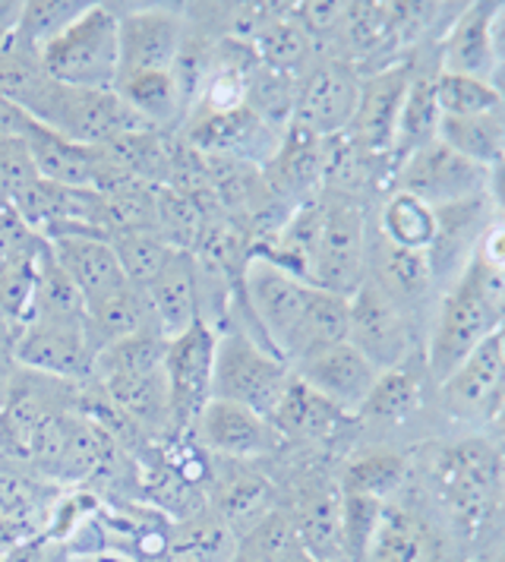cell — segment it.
<instances>
[{
    "label": "cell",
    "mask_w": 505,
    "mask_h": 562,
    "mask_svg": "<svg viewBox=\"0 0 505 562\" xmlns=\"http://www.w3.org/2000/svg\"><path fill=\"white\" fill-rule=\"evenodd\" d=\"M240 288L256 338L291 367L348 338V297L298 279L269 259L250 256Z\"/></svg>",
    "instance_id": "cell-1"
},
{
    "label": "cell",
    "mask_w": 505,
    "mask_h": 562,
    "mask_svg": "<svg viewBox=\"0 0 505 562\" xmlns=\"http://www.w3.org/2000/svg\"><path fill=\"white\" fill-rule=\"evenodd\" d=\"M505 319V272L490 269L478 254L458 272L442 297L436 326L429 335V376L442 383Z\"/></svg>",
    "instance_id": "cell-2"
},
{
    "label": "cell",
    "mask_w": 505,
    "mask_h": 562,
    "mask_svg": "<svg viewBox=\"0 0 505 562\" xmlns=\"http://www.w3.org/2000/svg\"><path fill=\"white\" fill-rule=\"evenodd\" d=\"M20 111L35 124L54 130L74 143L92 146V149L108 146L126 133L152 130L121 102L117 92L70 89V86L54 82L50 77L32 92V99Z\"/></svg>",
    "instance_id": "cell-3"
},
{
    "label": "cell",
    "mask_w": 505,
    "mask_h": 562,
    "mask_svg": "<svg viewBox=\"0 0 505 562\" xmlns=\"http://www.w3.org/2000/svg\"><path fill=\"white\" fill-rule=\"evenodd\" d=\"M42 67L54 82L89 92H114L117 57V13L104 3H89L74 26L64 29L42 48Z\"/></svg>",
    "instance_id": "cell-4"
},
{
    "label": "cell",
    "mask_w": 505,
    "mask_h": 562,
    "mask_svg": "<svg viewBox=\"0 0 505 562\" xmlns=\"http://www.w3.org/2000/svg\"><path fill=\"white\" fill-rule=\"evenodd\" d=\"M291 380V363L276 351L240 333L237 326L215 333V367H212V398L234 402L256 411L269 420V414Z\"/></svg>",
    "instance_id": "cell-5"
},
{
    "label": "cell",
    "mask_w": 505,
    "mask_h": 562,
    "mask_svg": "<svg viewBox=\"0 0 505 562\" xmlns=\"http://www.w3.org/2000/svg\"><path fill=\"white\" fill-rule=\"evenodd\" d=\"M323 222L316 237V254L310 266V284L351 297L367 281V215L354 193L323 190Z\"/></svg>",
    "instance_id": "cell-6"
},
{
    "label": "cell",
    "mask_w": 505,
    "mask_h": 562,
    "mask_svg": "<svg viewBox=\"0 0 505 562\" xmlns=\"http://www.w3.org/2000/svg\"><path fill=\"white\" fill-rule=\"evenodd\" d=\"M439 493L449 503L452 515L474 531L493 518L505 496V464L493 446L483 439H464L446 449L436 461Z\"/></svg>",
    "instance_id": "cell-7"
},
{
    "label": "cell",
    "mask_w": 505,
    "mask_h": 562,
    "mask_svg": "<svg viewBox=\"0 0 505 562\" xmlns=\"http://www.w3.org/2000/svg\"><path fill=\"white\" fill-rule=\"evenodd\" d=\"M212 367H215V329L209 319H197L187 333L168 341L165 383L171 402V434L193 430L202 408L212 402Z\"/></svg>",
    "instance_id": "cell-8"
},
{
    "label": "cell",
    "mask_w": 505,
    "mask_h": 562,
    "mask_svg": "<svg viewBox=\"0 0 505 562\" xmlns=\"http://www.w3.org/2000/svg\"><path fill=\"white\" fill-rule=\"evenodd\" d=\"M490 171L449 149L442 139L429 143L399 161V193H407L429 209L468 203L486 196Z\"/></svg>",
    "instance_id": "cell-9"
},
{
    "label": "cell",
    "mask_w": 505,
    "mask_h": 562,
    "mask_svg": "<svg viewBox=\"0 0 505 562\" xmlns=\"http://www.w3.org/2000/svg\"><path fill=\"white\" fill-rule=\"evenodd\" d=\"M360 102V77L348 60H319L298 79L291 124L319 139L345 136Z\"/></svg>",
    "instance_id": "cell-10"
},
{
    "label": "cell",
    "mask_w": 505,
    "mask_h": 562,
    "mask_svg": "<svg viewBox=\"0 0 505 562\" xmlns=\"http://www.w3.org/2000/svg\"><path fill=\"white\" fill-rule=\"evenodd\" d=\"M348 341L379 373L407 363L411 326L404 310L367 279L348 297Z\"/></svg>",
    "instance_id": "cell-11"
},
{
    "label": "cell",
    "mask_w": 505,
    "mask_h": 562,
    "mask_svg": "<svg viewBox=\"0 0 505 562\" xmlns=\"http://www.w3.org/2000/svg\"><path fill=\"white\" fill-rule=\"evenodd\" d=\"M291 370L298 380H303L313 392H319L326 402L345 414H357L363 408L367 395L373 392L379 380L377 367L363 358L348 338L306 355Z\"/></svg>",
    "instance_id": "cell-12"
},
{
    "label": "cell",
    "mask_w": 505,
    "mask_h": 562,
    "mask_svg": "<svg viewBox=\"0 0 505 562\" xmlns=\"http://www.w3.org/2000/svg\"><path fill=\"white\" fill-rule=\"evenodd\" d=\"M183 52V20L175 10L149 7L117 16V57L126 74H146V70H175L177 57Z\"/></svg>",
    "instance_id": "cell-13"
},
{
    "label": "cell",
    "mask_w": 505,
    "mask_h": 562,
    "mask_svg": "<svg viewBox=\"0 0 505 562\" xmlns=\"http://www.w3.org/2000/svg\"><path fill=\"white\" fill-rule=\"evenodd\" d=\"M326 155L328 139H319L306 130L288 124L278 139L276 153L262 165V180L269 193L278 203L281 200L291 203V209L319 196L326 183Z\"/></svg>",
    "instance_id": "cell-14"
},
{
    "label": "cell",
    "mask_w": 505,
    "mask_h": 562,
    "mask_svg": "<svg viewBox=\"0 0 505 562\" xmlns=\"http://www.w3.org/2000/svg\"><path fill=\"white\" fill-rule=\"evenodd\" d=\"M193 436L202 449L231 461H252L269 456L281 442L276 427L256 411L212 398L193 424Z\"/></svg>",
    "instance_id": "cell-15"
},
{
    "label": "cell",
    "mask_w": 505,
    "mask_h": 562,
    "mask_svg": "<svg viewBox=\"0 0 505 562\" xmlns=\"http://www.w3.org/2000/svg\"><path fill=\"white\" fill-rule=\"evenodd\" d=\"M16 360L54 380H82L96 376V348L82 326L29 319L16 338Z\"/></svg>",
    "instance_id": "cell-16"
},
{
    "label": "cell",
    "mask_w": 505,
    "mask_h": 562,
    "mask_svg": "<svg viewBox=\"0 0 505 562\" xmlns=\"http://www.w3.org/2000/svg\"><path fill=\"white\" fill-rule=\"evenodd\" d=\"M407 86H411L407 67H385L373 77L360 79V102L348 127V139L360 153L392 155Z\"/></svg>",
    "instance_id": "cell-17"
},
{
    "label": "cell",
    "mask_w": 505,
    "mask_h": 562,
    "mask_svg": "<svg viewBox=\"0 0 505 562\" xmlns=\"http://www.w3.org/2000/svg\"><path fill=\"white\" fill-rule=\"evenodd\" d=\"M442 398L452 417L461 420H486L503 402L505 360L500 355L496 335H490L468 358L442 380Z\"/></svg>",
    "instance_id": "cell-18"
},
{
    "label": "cell",
    "mask_w": 505,
    "mask_h": 562,
    "mask_svg": "<svg viewBox=\"0 0 505 562\" xmlns=\"http://www.w3.org/2000/svg\"><path fill=\"white\" fill-rule=\"evenodd\" d=\"M48 254L67 272V279L74 281L76 291L86 301V307L124 291L130 284L124 279V269H121L117 254H114L108 237H89V234L50 237Z\"/></svg>",
    "instance_id": "cell-19"
},
{
    "label": "cell",
    "mask_w": 505,
    "mask_h": 562,
    "mask_svg": "<svg viewBox=\"0 0 505 562\" xmlns=\"http://www.w3.org/2000/svg\"><path fill=\"white\" fill-rule=\"evenodd\" d=\"M146 307L152 313V326L161 338H177L187 333L202 316L200 297V262L193 254H175L171 262L158 272L149 288H143Z\"/></svg>",
    "instance_id": "cell-20"
},
{
    "label": "cell",
    "mask_w": 505,
    "mask_h": 562,
    "mask_svg": "<svg viewBox=\"0 0 505 562\" xmlns=\"http://www.w3.org/2000/svg\"><path fill=\"white\" fill-rule=\"evenodd\" d=\"M25 149L32 155V165L38 171V178L57 183V187H76V190H96V165L99 153L92 146L74 143L54 130L35 124L32 117H25L23 130Z\"/></svg>",
    "instance_id": "cell-21"
},
{
    "label": "cell",
    "mask_w": 505,
    "mask_h": 562,
    "mask_svg": "<svg viewBox=\"0 0 505 562\" xmlns=\"http://www.w3.org/2000/svg\"><path fill=\"white\" fill-rule=\"evenodd\" d=\"M503 3H468L461 16L454 20L446 45H442V70L446 74H461V77L493 79L500 64H496V48H493V20Z\"/></svg>",
    "instance_id": "cell-22"
},
{
    "label": "cell",
    "mask_w": 505,
    "mask_h": 562,
    "mask_svg": "<svg viewBox=\"0 0 505 562\" xmlns=\"http://www.w3.org/2000/svg\"><path fill=\"white\" fill-rule=\"evenodd\" d=\"M215 481V518L231 535H247L256 521L272 512V484L247 468V461L225 459V468H212Z\"/></svg>",
    "instance_id": "cell-23"
},
{
    "label": "cell",
    "mask_w": 505,
    "mask_h": 562,
    "mask_svg": "<svg viewBox=\"0 0 505 562\" xmlns=\"http://www.w3.org/2000/svg\"><path fill=\"white\" fill-rule=\"evenodd\" d=\"M348 420L345 411H338L332 402H326L319 392H313L310 385L294 376L284 385L281 398L269 414V424L276 427L281 439H301V442H323L341 430V424Z\"/></svg>",
    "instance_id": "cell-24"
},
{
    "label": "cell",
    "mask_w": 505,
    "mask_h": 562,
    "mask_svg": "<svg viewBox=\"0 0 505 562\" xmlns=\"http://www.w3.org/2000/svg\"><path fill=\"white\" fill-rule=\"evenodd\" d=\"M436 212V240L427 250L433 279L454 276L471 262V256L478 254L480 237L486 231L483 218V196L468 200V203L446 205V209H433Z\"/></svg>",
    "instance_id": "cell-25"
},
{
    "label": "cell",
    "mask_w": 505,
    "mask_h": 562,
    "mask_svg": "<svg viewBox=\"0 0 505 562\" xmlns=\"http://www.w3.org/2000/svg\"><path fill=\"white\" fill-rule=\"evenodd\" d=\"M367 279L404 310L427 294L433 284V269H429L427 254L395 247L379 234L377 247L367 250Z\"/></svg>",
    "instance_id": "cell-26"
},
{
    "label": "cell",
    "mask_w": 505,
    "mask_h": 562,
    "mask_svg": "<svg viewBox=\"0 0 505 562\" xmlns=\"http://www.w3.org/2000/svg\"><path fill=\"white\" fill-rule=\"evenodd\" d=\"M104 395L139 434L171 430V402H168L165 370H155L146 376L104 380Z\"/></svg>",
    "instance_id": "cell-27"
},
{
    "label": "cell",
    "mask_w": 505,
    "mask_h": 562,
    "mask_svg": "<svg viewBox=\"0 0 505 562\" xmlns=\"http://www.w3.org/2000/svg\"><path fill=\"white\" fill-rule=\"evenodd\" d=\"M114 92L121 102L146 124V127H161L171 124L183 111L187 95L180 89V79L175 70H146V74H126L117 77Z\"/></svg>",
    "instance_id": "cell-28"
},
{
    "label": "cell",
    "mask_w": 505,
    "mask_h": 562,
    "mask_svg": "<svg viewBox=\"0 0 505 562\" xmlns=\"http://www.w3.org/2000/svg\"><path fill=\"white\" fill-rule=\"evenodd\" d=\"M250 48L256 52V60L276 74H284L291 79H301L313 64V38L306 35V29L298 23V16H284L272 13L259 32L250 38Z\"/></svg>",
    "instance_id": "cell-29"
},
{
    "label": "cell",
    "mask_w": 505,
    "mask_h": 562,
    "mask_svg": "<svg viewBox=\"0 0 505 562\" xmlns=\"http://www.w3.org/2000/svg\"><path fill=\"white\" fill-rule=\"evenodd\" d=\"M209 225V212L202 196L183 193L171 183L155 190V234L177 250V254H197L202 234Z\"/></svg>",
    "instance_id": "cell-30"
},
{
    "label": "cell",
    "mask_w": 505,
    "mask_h": 562,
    "mask_svg": "<svg viewBox=\"0 0 505 562\" xmlns=\"http://www.w3.org/2000/svg\"><path fill=\"white\" fill-rule=\"evenodd\" d=\"M301 537V547L316 562H332L345 557L341 547V493L338 490H316L291 515Z\"/></svg>",
    "instance_id": "cell-31"
},
{
    "label": "cell",
    "mask_w": 505,
    "mask_h": 562,
    "mask_svg": "<svg viewBox=\"0 0 505 562\" xmlns=\"http://www.w3.org/2000/svg\"><path fill=\"white\" fill-rule=\"evenodd\" d=\"M367 562H436V543L417 515L385 506Z\"/></svg>",
    "instance_id": "cell-32"
},
{
    "label": "cell",
    "mask_w": 505,
    "mask_h": 562,
    "mask_svg": "<svg viewBox=\"0 0 505 562\" xmlns=\"http://www.w3.org/2000/svg\"><path fill=\"white\" fill-rule=\"evenodd\" d=\"M439 104H436V77H411V86L404 92L399 130H395V149L392 155L402 161L417 149L439 139Z\"/></svg>",
    "instance_id": "cell-33"
},
{
    "label": "cell",
    "mask_w": 505,
    "mask_h": 562,
    "mask_svg": "<svg viewBox=\"0 0 505 562\" xmlns=\"http://www.w3.org/2000/svg\"><path fill=\"white\" fill-rule=\"evenodd\" d=\"M237 557V540L205 509L197 518L180 521L168 537V560L171 562H231Z\"/></svg>",
    "instance_id": "cell-34"
},
{
    "label": "cell",
    "mask_w": 505,
    "mask_h": 562,
    "mask_svg": "<svg viewBox=\"0 0 505 562\" xmlns=\"http://www.w3.org/2000/svg\"><path fill=\"white\" fill-rule=\"evenodd\" d=\"M439 139L486 171L505 158V127L500 124L496 111L474 117H442Z\"/></svg>",
    "instance_id": "cell-35"
},
{
    "label": "cell",
    "mask_w": 505,
    "mask_h": 562,
    "mask_svg": "<svg viewBox=\"0 0 505 562\" xmlns=\"http://www.w3.org/2000/svg\"><path fill=\"white\" fill-rule=\"evenodd\" d=\"M168 355V338L158 333H136L108 341L96 351V376L104 380H121V376H146L161 370Z\"/></svg>",
    "instance_id": "cell-36"
},
{
    "label": "cell",
    "mask_w": 505,
    "mask_h": 562,
    "mask_svg": "<svg viewBox=\"0 0 505 562\" xmlns=\"http://www.w3.org/2000/svg\"><path fill=\"white\" fill-rule=\"evenodd\" d=\"M379 231L395 247L427 254L429 247H433V240H436V212L427 203H420V200L395 190V196L382 209Z\"/></svg>",
    "instance_id": "cell-37"
},
{
    "label": "cell",
    "mask_w": 505,
    "mask_h": 562,
    "mask_svg": "<svg viewBox=\"0 0 505 562\" xmlns=\"http://www.w3.org/2000/svg\"><path fill=\"white\" fill-rule=\"evenodd\" d=\"M407 477V461L395 452H385V449H373V452H363L345 464L341 471V493H351V496H370L385 503Z\"/></svg>",
    "instance_id": "cell-38"
},
{
    "label": "cell",
    "mask_w": 505,
    "mask_h": 562,
    "mask_svg": "<svg viewBox=\"0 0 505 562\" xmlns=\"http://www.w3.org/2000/svg\"><path fill=\"white\" fill-rule=\"evenodd\" d=\"M298 99V79L276 74L262 64H256L244 79V104L252 114L276 130H288Z\"/></svg>",
    "instance_id": "cell-39"
},
{
    "label": "cell",
    "mask_w": 505,
    "mask_h": 562,
    "mask_svg": "<svg viewBox=\"0 0 505 562\" xmlns=\"http://www.w3.org/2000/svg\"><path fill=\"white\" fill-rule=\"evenodd\" d=\"M420 395H424L420 380L407 367H395V370L379 373L373 392L367 395L363 408L357 414L367 420H377V424H399L420 408Z\"/></svg>",
    "instance_id": "cell-40"
},
{
    "label": "cell",
    "mask_w": 505,
    "mask_h": 562,
    "mask_svg": "<svg viewBox=\"0 0 505 562\" xmlns=\"http://www.w3.org/2000/svg\"><path fill=\"white\" fill-rule=\"evenodd\" d=\"M111 247L117 254V262L124 269V279L143 291L149 288L152 281L158 279V272L171 262V250L155 231H133V234H114L111 237Z\"/></svg>",
    "instance_id": "cell-41"
},
{
    "label": "cell",
    "mask_w": 505,
    "mask_h": 562,
    "mask_svg": "<svg viewBox=\"0 0 505 562\" xmlns=\"http://www.w3.org/2000/svg\"><path fill=\"white\" fill-rule=\"evenodd\" d=\"M237 550L256 562H294L301 553H306L294 528V518L281 509H272L262 521H256L237 540Z\"/></svg>",
    "instance_id": "cell-42"
},
{
    "label": "cell",
    "mask_w": 505,
    "mask_h": 562,
    "mask_svg": "<svg viewBox=\"0 0 505 562\" xmlns=\"http://www.w3.org/2000/svg\"><path fill=\"white\" fill-rule=\"evenodd\" d=\"M436 104L442 117H474L493 114L503 108V99L493 86V79L461 77V74H436Z\"/></svg>",
    "instance_id": "cell-43"
},
{
    "label": "cell",
    "mask_w": 505,
    "mask_h": 562,
    "mask_svg": "<svg viewBox=\"0 0 505 562\" xmlns=\"http://www.w3.org/2000/svg\"><path fill=\"white\" fill-rule=\"evenodd\" d=\"M89 3H76V0H29L23 3V16L16 26V38L29 45L32 52L42 54L45 45H50L64 29H70L86 13Z\"/></svg>",
    "instance_id": "cell-44"
},
{
    "label": "cell",
    "mask_w": 505,
    "mask_h": 562,
    "mask_svg": "<svg viewBox=\"0 0 505 562\" xmlns=\"http://www.w3.org/2000/svg\"><path fill=\"white\" fill-rule=\"evenodd\" d=\"M382 512H385V503H379V499L341 493V547L351 562H367Z\"/></svg>",
    "instance_id": "cell-45"
},
{
    "label": "cell",
    "mask_w": 505,
    "mask_h": 562,
    "mask_svg": "<svg viewBox=\"0 0 505 562\" xmlns=\"http://www.w3.org/2000/svg\"><path fill=\"white\" fill-rule=\"evenodd\" d=\"M35 180L38 171L32 165L23 136H0V196L16 203Z\"/></svg>",
    "instance_id": "cell-46"
},
{
    "label": "cell",
    "mask_w": 505,
    "mask_h": 562,
    "mask_svg": "<svg viewBox=\"0 0 505 562\" xmlns=\"http://www.w3.org/2000/svg\"><path fill=\"white\" fill-rule=\"evenodd\" d=\"M478 256L496 272H505V225L496 222V225H486L483 237L478 244Z\"/></svg>",
    "instance_id": "cell-47"
},
{
    "label": "cell",
    "mask_w": 505,
    "mask_h": 562,
    "mask_svg": "<svg viewBox=\"0 0 505 562\" xmlns=\"http://www.w3.org/2000/svg\"><path fill=\"white\" fill-rule=\"evenodd\" d=\"M486 193L493 196V203H496V209H500V215H503V225H505V158L500 161V165H493V168H490Z\"/></svg>",
    "instance_id": "cell-48"
},
{
    "label": "cell",
    "mask_w": 505,
    "mask_h": 562,
    "mask_svg": "<svg viewBox=\"0 0 505 562\" xmlns=\"http://www.w3.org/2000/svg\"><path fill=\"white\" fill-rule=\"evenodd\" d=\"M25 528L23 521H13V518H0V557L10 550V547H16V543H23Z\"/></svg>",
    "instance_id": "cell-49"
},
{
    "label": "cell",
    "mask_w": 505,
    "mask_h": 562,
    "mask_svg": "<svg viewBox=\"0 0 505 562\" xmlns=\"http://www.w3.org/2000/svg\"><path fill=\"white\" fill-rule=\"evenodd\" d=\"M493 48H496V64L505 67V7H500L493 20Z\"/></svg>",
    "instance_id": "cell-50"
},
{
    "label": "cell",
    "mask_w": 505,
    "mask_h": 562,
    "mask_svg": "<svg viewBox=\"0 0 505 562\" xmlns=\"http://www.w3.org/2000/svg\"><path fill=\"white\" fill-rule=\"evenodd\" d=\"M74 562H130V560H121V557H108V553H82V557Z\"/></svg>",
    "instance_id": "cell-51"
},
{
    "label": "cell",
    "mask_w": 505,
    "mask_h": 562,
    "mask_svg": "<svg viewBox=\"0 0 505 562\" xmlns=\"http://www.w3.org/2000/svg\"><path fill=\"white\" fill-rule=\"evenodd\" d=\"M493 86H496V92H500V99H503V104H505V67H500V70H496Z\"/></svg>",
    "instance_id": "cell-52"
},
{
    "label": "cell",
    "mask_w": 505,
    "mask_h": 562,
    "mask_svg": "<svg viewBox=\"0 0 505 562\" xmlns=\"http://www.w3.org/2000/svg\"><path fill=\"white\" fill-rule=\"evenodd\" d=\"M496 345H500V355H503L505 360V319L500 323V329H496Z\"/></svg>",
    "instance_id": "cell-53"
},
{
    "label": "cell",
    "mask_w": 505,
    "mask_h": 562,
    "mask_svg": "<svg viewBox=\"0 0 505 562\" xmlns=\"http://www.w3.org/2000/svg\"><path fill=\"white\" fill-rule=\"evenodd\" d=\"M231 562H256V560H250V557H244V553L237 550V557H234V560H231Z\"/></svg>",
    "instance_id": "cell-54"
},
{
    "label": "cell",
    "mask_w": 505,
    "mask_h": 562,
    "mask_svg": "<svg viewBox=\"0 0 505 562\" xmlns=\"http://www.w3.org/2000/svg\"><path fill=\"white\" fill-rule=\"evenodd\" d=\"M3 405H7V389L0 385V411H3Z\"/></svg>",
    "instance_id": "cell-55"
},
{
    "label": "cell",
    "mask_w": 505,
    "mask_h": 562,
    "mask_svg": "<svg viewBox=\"0 0 505 562\" xmlns=\"http://www.w3.org/2000/svg\"><path fill=\"white\" fill-rule=\"evenodd\" d=\"M294 562H316V560H313L310 553H301V557H298V560H294Z\"/></svg>",
    "instance_id": "cell-56"
},
{
    "label": "cell",
    "mask_w": 505,
    "mask_h": 562,
    "mask_svg": "<svg viewBox=\"0 0 505 562\" xmlns=\"http://www.w3.org/2000/svg\"><path fill=\"white\" fill-rule=\"evenodd\" d=\"M503 562H505V557H503Z\"/></svg>",
    "instance_id": "cell-57"
}]
</instances>
